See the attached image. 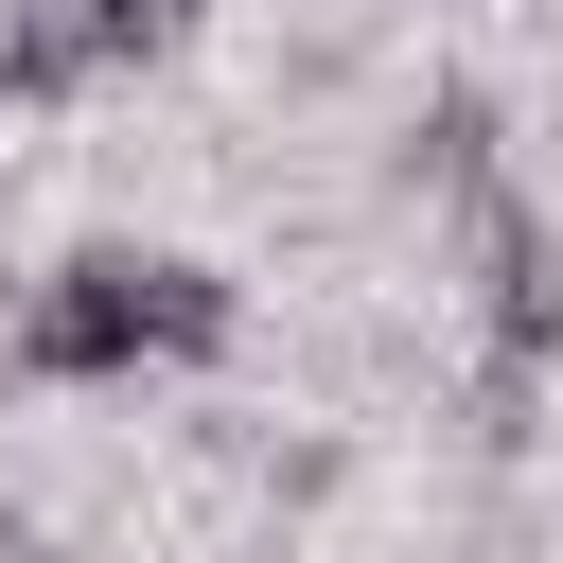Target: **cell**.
<instances>
[{"mask_svg": "<svg viewBox=\"0 0 563 563\" xmlns=\"http://www.w3.org/2000/svg\"><path fill=\"white\" fill-rule=\"evenodd\" d=\"M246 334V299L194 264V246H70L35 299H18V369L35 387H123V369H211Z\"/></svg>", "mask_w": 563, "mask_h": 563, "instance_id": "6da1fadb", "label": "cell"}, {"mask_svg": "<svg viewBox=\"0 0 563 563\" xmlns=\"http://www.w3.org/2000/svg\"><path fill=\"white\" fill-rule=\"evenodd\" d=\"M493 352L510 369H563V229H510L493 246Z\"/></svg>", "mask_w": 563, "mask_h": 563, "instance_id": "7a4b0ae2", "label": "cell"}, {"mask_svg": "<svg viewBox=\"0 0 563 563\" xmlns=\"http://www.w3.org/2000/svg\"><path fill=\"white\" fill-rule=\"evenodd\" d=\"M405 176H422L440 211H457V194H493V106H475V88H440V106L405 123Z\"/></svg>", "mask_w": 563, "mask_h": 563, "instance_id": "3957f363", "label": "cell"}, {"mask_svg": "<svg viewBox=\"0 0 563 563\" xmlns=\"http://www.w3.org/2000/svg\"><path fill=\"white\" fill-rule=\"evenodd\" d=\"M88 35L106 53H158V35H194V0H88Z\"/></svg>", "mask_w": 563, "mask_h": 563, "instance_id": "277c9868", "label": "cell"}]
</instances>
